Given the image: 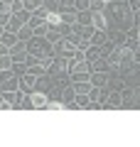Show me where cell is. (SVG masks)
<instances>
[{
  "label": "cell",
  "instance_id": "obj_6",
  "mask_svg": "<svg viewBox=\"0 0 140 147\" xmlns=\"http://www.w3.org/2000/svg\"><path fill=\"white\" fill-rule=\"evenodd\" d=\"M88 71H103V74H111V71H113V66L108 64V59H106V57H99V59H93V61H88Z\"/></svg>",
  "mask_w": 140,
  "mask_h": 147
},
{
  "label": "cell",
  "instance_id": "obj_22",
  "mask_svg": "<svg viewBox=\"0 0 140 147\" xmlns=\"http://www.w3.org/2000/svg\"><path fill=\"white\" fill-rule=\"evenodd\" d=\"M30 37H32V27H30V25H22L20 30H17V39H22V42H27Z\"/></svg>",
  "mask_w": 140,
  "mask_h": 147
},
{
  "label": "cell",
  "instance_id": "obj_17",
  "mask_svg": "<svg viewBox=\"0 0 140 147\" xmlns=\"http://www.w3.org/2000/svg\"><path fill=\"white\" fill-rule=\"evenodd\" d=\"M44 22H47L49 27H59V22H62L59 10H49V12H47V17H44Z\"/></svg>",
  "mask_w": 140,
  "mask_h": 147
},
{
  "label": "cell",
  "instance_id": "obj_13",
  "mask_svg": "<svg viewBox=\"0 0 140 147\" xmlns=\"http://www.w3.org/2000/svg\"><path fill=\"white\" fill-rule=\"evenodd\" d=\"M88 81H91V86H106V84H108V74H103V71H91Z\"/></svg>",
  "mask_w": 140,
  "mask_h": 147
},
{
  "label": "cell",
  "instance_id": "obj_35",
  "mask_svg": "<svg viewBox=\"0 0 140 147\" xmlns=\"http://www.w3.org/2000/svg\"><path fill=\"white\" fill-rule=\"evenodd\" d=\"M0 110H10V103H7V98H5L3 91H0Z\"/></svg>",
  "mask_w": 140,
  "mask_h": 147
},
{
  "label": "cell",
  "instance_id": "obj_5",
  "mask_svg": "<svg viewBox=\"0 0 140 147\" xmlns=\"http://www.w3.org/2000/svg\"><path fill=\"white\" fill-rule=\"evenodd\" d=\"M123 108V100H120V91H108V98L103 103V110H118Z\"/></svg>",
  "mask_w": 140,
  "mask_h": 147
},
{
  "label": "cell",
  "instance_id": "obj_29",
  "mask_svg": "<svg viewBox=\"0 0 140 147\" xmlns=\"http://www.w3.org/2000/svg\"><path fill=\"white\" fill-rule=\"evenodd\" d=\"M103 7H106L103 0H88V10L91 12H99V10H103Z\"/></svg>",
  "mask_w": 140,
  "mask_h": 147
},
{
  "label": "cell",
  "instance_id": "obj_38",
  "mask_svg": "<svg viewBox=\"0 0 140 147\" xmlns=\"http://www.w3.org/2000/svg\"><path fill=\"white\" fill-rule=\"evenodd\" d=\"M133 61H135V64H140V47H138V49H133Z\"/></svg>",
  "mask_w": 140,
  "mask_h": 147
},
{
  "label": "cell",
  "instance_id": "obj_32",
  "mask_svg": "<svg viewBox=\"0 0 140 147\" xmlns=\"http://www.w3.org/2000/svg\"><path fill=\"white\" fill-rule=\"evenodd\" d=\"M71 25H67V22H59V34H62V37H69V34H71Z\"/></svg>",
  "mask_w": 140,
  "mask_h": 147
},
{
  "label": "cell",
  "instance_id": "obj_37",
  "mask_svg": "<svg viewBox=\"0 0 140 147\" xmlns=\"http://www.w3.org/2000/svg\"><path fill=\"white\" fill-rule=\"evenodd\" d=\"M3 93H5V91H3ZM5 98H7V103H10V108H12V105H15V93H5Z\"/></svg>",
  "mask_w": 140,
  "mask_h": 147
},
{
  "label": "cell",
  "instance_id": "obj_36",
  "mask_svg": "<svg viewBox=\"0 0 140 147\" xmlns=\"http://www.w3.org/2000/svg\"><path fill=\"white\" fill-rule=\"evenodd\" d=\"M133 25H140V7L133 10Z\"/></svg>",
  "mask_w": 140,
  "mask_h": 147
},
{
  "label": "cell",
  "instance_id": "obj_39",
  "mask_svg": "<svg viewBox=\"0 0 140 147\" xmlns=\"http://www.w3.org/2000/svg\"><path fill=\"white\" fill-rule=\"evenodd\" d=\"M133 91H135V103L140 105V86H133Z\"/></svg>",
  "mask_w": 140,
  "mask_h": 147
},
{
  "label": "cell",
  "instance_id": "obj_27",
  "mask_svg": "<svg viewBox=\"0 0 140 147\" xmlns=\"http://www.w3.org/2000/svg\"><path fill=\"white\" fill-rule=\"evenodd\" d=\"M76 93H88L91 91V81H79V84H71Z\"/></svg>",
  "mask_w": 140,
  "mask_h": 147
},
{
  "label": "cell",
  "instance_id": "obj_14",
  "mask_svg": "<svg viewBox=\"0 0 140 147\" xmlns=\"http://www.w3.org/2000/svg\"><path fill=\"white\" fill-rule=\"evenodd\" d=\"M74 105H76V110H91V100H88L86 93H76V98H74Z\"/></svg>",
  "mask_w": 140,
  "mask_h": 147
},
{
  "label": "cell",
  "instance_id": "obj_33",
  "mask_svg": "<svg viewBox=\"0 0 140 147\" xmlns=\"http://www.w3.org/2000/svg\"><path fill=\"white\" fill-rule=\"evenodd\" d=\"M74 10H76V12L88 10V0H76V3H74Z\"/></svg>",
  "mask_w": 140,
  "mask_h": 147
},
{
  "label": "cell",
  "instance_id": "obj_1",
  "mask_svg": "<svg viewBox=\"0 0 140 147\" xmlns=\"http://www.w3.org/2000/svg\"><path fill=\"white\" fill-rule=\"evenodd\" d=\"M27 54L30 57H37V59H42V57H52V42L47 39V37H35L32 34L30 39H27Z\"/></svg>",
  "mask_w": 140,
  "mask_h": 147
},
{
  "label": "cell",
  "instance_id": "obj_4",
  "mask_svg": "<svg viewBox=\"0 0 140 147\" xmlns=\"http://www.w3.org/2000/svg\"><path fill=\"white\" fill-rule=\"evenodd\" d=\"M120 100H123V108H138L133 86H123V88H120Z\"/></svg>",
  "mask_w": 140,
  "mask_h": 147
},
{
  "label": "cell",
  "instance_id": "obj_21",
  "mask_svg": "<svg viewBox=\"0 0 140 147\" xmlns=\"http://www.w3.org/2000/svg\"><path fill=\"white\" fill-rule=\"evenodd\" d=\"M0 42H3V44H7V47H12V44H15L17 42V34H15V32H3V37H0Z\"/></svg>",
  "mask_w": 140,
  "mask_h": 147
},
{
  "label": "cell",
  "instance_id": "obj_31",
  "mask_svg": "<svg viewBox=\"0 0 140 147\" xmlns=\"http://www.w3.org/2000/svg\"><path fill=\"white\" fill-rule=\"evenodd\" d=\"M0 69H12V57L10 54H0Z\"/></svg>",
  "mask_w": 140,
  "mask_h": 147
},
{
  "label": "cell",
  "instance_id": "obj_9",
  "mask_svg": "<svg viewBox=\"0 0 140 147\" xmlns=\"http://www.w3.org/2000/svg\"><path fill=\"white\" fill-rule=\"evenodd\" d=\"M35 81H37V76L35 74H22L20 76V91L22 93H32V91H35Z\"/></svg>",
  "mask_w": 140,
  "mask_h": 147
},
{
  "label": "cell",
  "instance_id": "obj_10",
  "mask_svg": "<svg viewBox=\"0 0 140 147\" xmlns=\"http://www.w3.org/2000/svg\"><path fill=\"white\" fill-rule=\"evenodd\" d=\"M91 25L96 27V30H106V27H108V15H106L103 10L91 12Z\"/></svg>",
  "mask_w": 140,
  "mask_h": 147
},
{
  "label": "cell",
  "instance_id": "obj_28",
  "mask_svg": "<svg viewBox=\"0 0 140 147\" xmlns=\"http://www.w3.org/2000/svg\"><path fill=\"white\" fill-rule=\"evenodd\" d=\"M44 37H47L52 44H54V42H59V39H62V34H59V27H49V32H47Z\"/></svg>",
  "mask_w": 140,
  "mask_h": 147
},
{
  "label": "cell",
  "instance_id": "obj_11",
  "mask_svg": "<svg viewBox=\"0 0 140 147\" xmlns=\"http://www.w3.org/2000/svg\"><path fill=\"white\" fill-rule=\"evenodd\" d=\"M106 86H108V91H120V88L125 86V79L120 76V74L111 71V74H108V84H106Z\"/></svg>",
  "mask_w": 140,
  "mask_h": 147
},
{
  "label": "cell",
  "instance_id": "obj_42",
  "mask_svg": "<svg viewBox=\"0 0 140 147\" xmlns=\"http://www.w3.org/2000/svg\"><path fill=\"white\" fill-rule=\"evenodd\" d=\"M138 27H140V25H138Z\"/></svg>",
  "mask_w": 140,
  "mask_h": 147
},
{
  "label": "cell",
  "instance_id": "obj_3",
  "mask_svg": "<svg viewBox=\"0 0 140 147\" xmlns=\"http://www.w3.org/2000/svg\"><path fill=\"white\" fill-rule=\"evenodd\" d=\"M27 96H30L32 110H44L47 100H49V96H47V93H42V91H32V93H27Z\"/></svg>",
  "mask_w": 140,
  "mask_h": 147
},
{
  "label": "cell",
  "instance_id": "obj_16",
  "mask_svg": "<svg viewBox=\"0 0 140 147\" xmlns=\"http://www.w3.org/2000/svg\"><path fill=\"white\" fill-rule=\"evenodd\" d=\"M88 76H91V71H79V69H74L69 74V81L71 84H79V81H88Z\"/></svg>",
  "mask_w": 140,
  "mask_h": 147
},
{
  "label": "cell",
  "instance_id": "obj_8",
  "mask_svg": "<svg viewBox=\"0 0 140 147\" xmlns=\"http://www.w3.org/2000/svg\"><path fill=\"white\" fill-rule=\"evenodd\" d=\"M74 98H76V91H74L71 84H67L62 88V100L67 103V110H76V105H74Z\"/></svg>",
  "mask_w": 140,
  "mask_h": 147
},
{
  "label": "cell",
  "instance_id": "obj_15",
  "mask_svg": "<svg viewBox=\"0 0 140 147\" xmlns=\"http://www.w3.org/2000/svg\"><path fill=\"white\" fill-rule=\"evenodd\" d=\"M108 39V34H106V30H93V34H91V39L88 42L91 44H96V47H101V44Z\"/></svg>",
  "mask_w": 140,
  "mask_h": 147
},
{
  "label": "cell",
  "instance_id": "obj_40",
  "mask_svg": "<svg viewBox=\"0 0 140 147\" xmlns=\"http://www.w3.org/2000/svg\"><path fill=\"white\" fill-rule=\"evenodd\" d=\"M3 32H5V27H3V25H0V37H3Z\"/></svg>",
  "mask_w": 140,
  "mask_h": 147
},
{
  "label": "cell",
  "instance_id": "obj_24",
  "mask_svg": "<svg viewBox=\"0 0 140 147\" xmlns=\"http://www.w3.org/2000/svg\"><path fill=\"white\" fill-rule=\"evenodd\" d=\"M59 15H62V22H67V25H74L76 22V10H64Z\"/></svg>",
  "mask_w": 140,
  "mask_h": 147
},
{
  "label": "cell",
  "instance_id": "obj_7",
  "mask_svg": "<svg viewBox=\"0 0 140 147\" xmlns=\"http://www.w3.org/2000/svg\"><path fill=\"white\" fill-rule=\"evenodd\" d=\"M52 74H42V76H37L35 81V91H42V93H49L52 91Z\"/></svg>",
  "mask_w": 140,
  "mask_h": 147
},
{
  "label": "cell",
  "instance_id": "obj_2",
  "mask_svg": "<svg viewBox=\"0 0 140 147\" xmlns=\"http://www.w3.org/2000/svg\"><path fill=\"white\" fill-rule=\"evenodd\" d=\"M86 96L91 100V110H103V103L108 98V86H91Z\"/></svg>",
  "mask_w": 140,
  "mask_h": 147
},
{
  "label": "cell",
  "instance_id": "obj_25",
  "mask_svg": "<svg viewBox=\"0 0 140 147\" xmlns=\"http://www.w3.org/2000/svg\"><path fill=\"white\" fill-rule=\"evenodd\" d=\"M22 5H25V10L35 12L37 7H42V5H44V0H22Z\"/></svg>",
  "mask_w": 140,
  "mask_h": 147
},
{
  "label": "cell",
  "instance_id": "obj_23",
  "mask_svg": "<svg viewBox=\"0 0 140 147\" xmlns=\"http://www.w3.org/2000/svg\"><path fill=\"white\" fill-rule=\"evenodd\" d=\"M44 110H67V103L64 100H47Z\"/></svg>",
  "mask_w": 140,
  "mask_h": 147
},
{
  "label": "cell",
  "instance_id": "obj_12",
  "mask_svg": "<svg viewBox=\"0 0 140 147\" xmlns=\"http://www.w3.org/2000/svg\"><path fill=\"white\" fill-rule=\"evenodd\" d=\"M17 88H20V76H10L7 81L0 84V91H5V93H15Z\"/></svg>",
  "mask_w": 140,
  "mask_h": 147
},
{
  "label": "cell",
  "instance_id": "obj_20",
  "mask_svg": "<svg viewBox=\"0 0 140 147\" xmlns=\"http://www.w3.org/2000/svg\"><path fill=\"white\" fill-rule=\"evenodd\" d=\"M101 57V47H96V44H88L86 49V61H93V59Z\"/></svg>",
  "mask_w": 140,
  "mask_h": 147
},
{
  "label": "cell",
  "instance_id": "obj_41",
  "mask_svg": "<svg viewBox=\"0 0 140 147\" xmlns=\"http://www.w3.org/2000/svg\"><path fill=\"white\" fill-rule=\"evenodd\" d=\"M138 39H140V27H138Z\"/></svg>",
  "mask_w": 140,
  "mask_h": 147
},
{
  "label": "cell",
  "instance_id": "obj_19",
  "mask_svg": "<svg viewBox=\"0 0 140 147\" xmlns=\"http://www.w3.org/2000/svg\"><path fill=\"white\" fill-rule=\"evenodd\" d=\"M22 25H25V22H22L17 15H10V22L5 25V30H7V32H15V34H17V30H20Z\"/></svg>",
  "mask_w": 140,
  "mask_h": 147
},
{
  "label": "cell",
  "instance_id": "obj_26",
  "mask_svg": "<svg viewBox=\"0 0 140 147\" xmlns=\"http://www.w3.org/2000/svg\"><path fill=\"white\" fill-rule=\"evenodd\" d=\"M12 74H15V76L27 74V61H12Z\"/></svg>",
  "mask_w": 140,
  "mask_h": 147
},
{
  "label": "cell",
  "instance_id": "obj_30",
  "mask_svg": "<svg viewBox=\"0 0 140 147\" xmlns=\"http://www.w3.org/2000/svg\"><path fill=\"white\" fill-rule=\"evenodd\" d=\"M74 3H76V0H59L57 10H59V12H64V10H74Z\"/></svg>",
  "mask_w": 140,
  "mask_h": 147
},
{
  "label": "cell",
  "instance_id": "obj_18",
  "mask_svg": "<svg viewBox=\"0 0 140 147\" xmlns=\"http://www.w3.org/2000/svg\"><path fill=\"white\" fill-rule=\"evenodd\" d=\"M47 32H49V25H47L44 20H42V22H35V25H32V34H35V37H44Z\"/></svg>",
  "mask_w": 140,
  "mask_h": 147
},
{
  "label": "cell",
  "instance_id": "obj_34",
  "mask_svg": "<svg viewBox=\"0 0 140 147\" xmlns=\"http://www.w3.org/2000/svg\"><path fill=\"white\" fill-rule=\"evenodd\" d=\"M10 15H12V12H5V10H0V25H3V27H5L7 22H10Z\"/></svg>",
  "mask_w": 140,
  "mask_h": 147
}]
</instances>
